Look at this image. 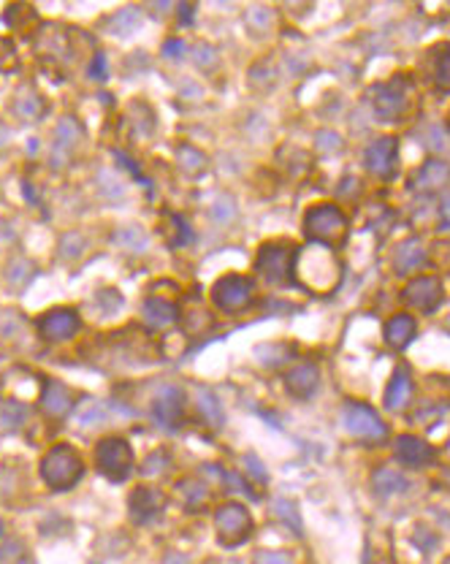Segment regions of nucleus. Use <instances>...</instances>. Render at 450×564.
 I'll list each match as a JSON object with an SVG mask.
<instances>
[{
	"label": "nucleus",
	"instance_id": "1",
	"mask_svg": "<svg viewBox=\"0 0 450 564\" xmlns=\"http://www.w3.org/2000/svg\"><path fill=\"white\" fill-rule=\"evenodd\" d=\"M293 274L304 288H309L315 294H328L331 288H336V282L342 277V266L331 247L312 242L299 252V261H293Z\"/></svg>",
	"mask_w": 450,
	"mask_h": 564
},
{
	"label": "nucleus",
	"instance_id": "2",
	"mask_svg": "<svg viewBox=\"0 0 450 564\" xmlns=\"http://www.w3.org/2000/svg\"><path fill=\"white\" fill-rule=\"evenodd\" d=\"M84 462L74 445H54L41 462V478L52 491H68L82 480Z\"/></svg>",
	"mask_w": 450,
	"mask_h": 564
},
{
	"label": "nucleus",
	"instance_id": "3",
	"mask_svg": "<svg viewBox=\"0 0 450 564\" xmlns=\"http://www.w3.org/2000/svg\"><path fill=\"white\" fill-rule=\"evenodd\" d=\"M304 231L315 245L339 247L348 236V218L334 204H318L307 212Z\"/></svg>",
	"mask_w": 450,
	"mask_h": 564
},
{
	"label": "nucleus",
	"instance_id": "4",
	"mask_svg": "<svg viewBox=\"0 0 450 564\" xmlns=\"http://www.w3.org/2000/svg\"><path fill=\"white\" fill-rule=\"evenodd\" d=\"M95 466L109 480L120 483L133 469V448L123 437H106L95 445Z\"/></svg>",
	"mask_w": 450,
	"mask_h": 564
},
{
	"label": "nucleus",
	"instance_id": "5",
	"mask_svg": "<svg viewBox=\"0 0 450 564\" xmlns=\"http://www.w3.org/2000/svg\"><path fill=\"white\" fill-rule=\"evenodd\" d=\"M293 258H296V250L290 245L272 242V245H263L258 250L255 269L269 285H288L290 274H293Z\"/></svg>",
	"mask_w": 450,
	"mask_h": 564
},
{
	"label": "nucleus",
	"instance_id": "6",
	"mask_svg": "<svg viewBox=\"0 0 450 564\" xmlns=\"http://www.w3.org/2000/svg\"><path fill=\"white\" fill-rule=\"evenodd\" d=\"M252 294H255L252 280L242 277V274H228V277L215 282L212 301H215L217 310H223L228 315H236V312L247 310L252 304Z\"/></svg>",
	"mask_w": 450,
	"mask_h": 564
},
{
	"label": "nucleus",
	"instance_id": "7",
	"mask_svg": "<svg viewBox=\"0 0 450 564\" xmlns=\"http://www.w3.org/2000/svg\"><path fill=\"white\" fill-rule=\"evenodd\" d=\"M215 529H217L220 542L233 548V545H242L245 540L250 538L252 518L247 513V508H242L239 502H225L223 508L215 513Z\"/></svg>",
	"mask_w": 450,
	"mask_h": 564
},
{
	"label": "nucleus",
	"instance_id": "8",
	"mask_svg": "<svg viewBox=\"0 0 450 564\" xmlns=\"http://www.w3.org/2000/svg\"><path fill=\"white\" fill-rule=\"evenodd\" d=\"M345 426L355 440L364 442H385L388 440V426L366 404H348L345 407Z\"/></svg>",
	"mask_w": 450,
	"mask_h": 564
},
{
	"label": "nucleus",
	"instance_id": "9",
	"mask_svg": "<svg viewBox=\"0 0 450 564\" xmlns=\"http://www.w3.org/2000/svg\"><path fill=\"white\" fill-rule=\"evenodd\" d=\"M404 79H394L391 84H375L372 90V103L375 114L380 120H396L407 112L410 106V87H404Z\"/></svg>",
	"mask_w": 450,
	"mask_h": 564
},
{
	"label": "nucleus",
	"instance_id": "10",
	"mask_svg": "<svg viewBox=\"0 0 450 564\" xmlns=\"http://www.w3.org/2000/svg\"><path fill=\"white\" fill-rule=\"evenodd\" d=\"M152 416L157 420V426L174 432L185 416V391L176 386H163L152 402Z\"/></svg>",
	"mask_w": 450,
	"mask_h": 564
},
{
	"label": "nucleus",
	"instance_id": "11",
	"mask_svg": "<svg viewBox=\"0 0 450 564\" xmlns=\"http://www.w3.org/2000/svg\"><path fill=\"white\" fill-rule=\"evenodd\" d=\"M442 282L437 277H415L412 282H407V288L401 291V298L410 307H418L421 312H434L442 301Z\"/></svg>",
	"mask_w": 450,
	"mask_h": 564
},
{
	"label": "nucleus",
	"instance_id": "12",
	"mask_svg": "<svg viewBox=\"0 0 450 564\" xmlns=\"http://www.w3.org/2000/svg\"><path fill=\"white\" fill-rule=\"evenodd\" d=\"M79 326L82 323H79V315H76L74 310L60 307V310H49L47 315L38 318V334L47 342H65V340H71L79 331Z\"/></svg>",
	"mask_w": 450,
	"mask_h": 564
},
{
	"label": "nucleus",
	"instance_id": "13",
	"mask_svg": "<svg viewBox=\"0 0 450 564\" xmlns=\"http://www.w3.org/2000/svg\"><path fill=\"white\" fill-rule=\"evenodd\" d=\"M399 160V142L394 136H382L366 147V169L382 179H391L396 174Z\"/></svg>",
	"mask_w": 450,
	"mask_h": 564
},
{
	"label": "nucleus",
	"instance_id": "14",
	"mask_svg": "<svg viewBox=\"0 0 450 564\" xmlns=\"http://www.w3.org/2000/svg\"><path fill=\"white\" fill-rule=\"evenodd\" d=\"M163 505H166L163 494L157 489H150V486L136 489L130 494V502H127L130 515H133L136 524H152L157 515L163 513Z\"/></svg>",
	"mask_w": 450,
	"mask_h": 564
},
{
	"label": "nucleus",
	"instance_id": "15",
	"mask_svg": "<svg viewBox=\"0 0 450 564\" xmlns=\"http://www.w3.org/2000/svg\"><path fill=\"white\" fill-rule=\"evenodd\" d=\"M396 456H399L401 464L407 466H428L434 462V448L424 442L421 437H412V434H404L396 440Z\"/></svg>",
	"mask_w": 450,
	"mask_h": 564
},
{
	"label": "nucleus",
	"instance_id": "16",
	"mask_svg": "<svg viewBox=\"0 0 450 564\" xmlns=\"http://www.w3.org/2000/svg\"><path fill=\"white\" fill-rule=\"evenodd\" d=\"M450 182V166L442 160H428L421 172L415 174L412 179V188L421 190V193H437L442 190Z\"/></svg>",
	"mask_w": 450,
	"mask_h": 564
},
{
	"label": "nucleus",
	"instance_id": "17",
	"mask_svg": "<svg viewBox=\"0 0 450 564\" xmlns=\"http://www.w3.org/2000/svg\"><path fill=\"white\" fill-rule=\"evenodd\" d=\"M318 380H320V372H318L315 364H299V367H293L285 374L288 393H293V396H299V399L312 396L315 388H318Z\"/></svg>",
	"mask_w": 450,
	"mask_h": 564
},
{
	"label": "nucleus",
	"instance_id": "18",
	"mask_svg": "<svg viewBox=\"0 0 450 564\" xmlns=\"http://www.w3.org/2000/svg\"><path fill=\"white\" fill-rule=\"evenodd\" d=\"M412 399V377H410V369L399 367L394 372L388 388H385V407L388 410H404Z\"/></svg>",
	"mask_w": 450,
	"mask_h": 564
},
{
	"label": "nucleus",
	"instance_id": "19",
	"mask_svg": "<svg viewBox=\"0 0 450 564\" xmlns=\"http://www.w3.org/2000/svg\"><path fill=\"white\" fill-rule=\"evenodd\" d=\"M141 318H144V323H147L150 328L160 331V328L174 326L176 318H179V312H176L174 304L166 301V298H147L144 307H141Z\"/></svg>",
	"mask_w": 450,
	"mask_h": 564
},
{
	"label": "nucleus",
	"instance_id": "20",
	"mask_svg": "<svg viewBox=\"0 0 450 564\" xmlns=\"http://www.w3.org/2000/svg\"><path fill=\"white\" fill-rule=\"evenodd\" d=\"M41 407L49 418H65L74 410V393L63 383H49L44 388V396H41Z\"/></svg>",
	"mask_w": 450,
	"mask_h": 564
},
{
	"label": "nucleus",
	"instance_id": "21",
	"mask_svg": "<svg viewBox=\"0 0 450 564\" xmlns=\"http://www.w3.org/2000/svg\"><path fill=\"white\" fill-rule=\"evenodd\" d=\"M424 264H426V250L421 245V239H407L394 252V266H396L399 274H410V271L421 269Z\"/></svg>",
	"mask_w": 450,
	"mask_h": 564
},
{
	"label": "nucleus",
	"instance_id": "22",
	"mask_svg": "<svg viewBox=\"0 0 450 564\" xmlns=\"http://www.w3.org/2000/svg\"><path fill=\"white\" fill-rule=\"evenodd\" d=\"M415 337V318L412 315H394L385 323V342L391 347H407Z\"/></svg>",
	"mask_w": 450,
	"mask_h": 564
},
{
	"label": "nucleus",
	"instance_id": "23",
	"mask_svg": "<svg viewBox=\"0 0 450 564\" xmlns=\"http://www.w3.org/2000/svg\"><path fill=\"white\" fill-rule=\"evenodd\" d=\"M176 494L182 496L179 502H182L185 510H190V513L201 510V508L206 505V499H209V489L203 486V480H199V478H187V480H182V483L176 486Z\"/></svg>",
	"mask_w": 450,
	"mask_h": 564
},
{
	"label": "nucleus",
	"instance_id": "24",
	"mask_svg": "<svg viewBox=\"0 0 450 564\" xmlns=\"http://www.w3.org/2000/svg\"><path fill=\"white\" fill-rule=\"evenodd\" d=\"M375 491L380 496H394V494H401L407 491V478L396 472V469H377L375 472Z\"/></svg>",
	"mask_w": 450,
	"mask_h": 564
},
{
	"label": "nucleus",
	"instance_id": "25",
	"mask_svg": "<svg viewBox=\"0 0 450 564\" xmlns=\"http://www.w3.org/2000/svg\"><path fill=\"white\" fill-rule=\"evenodd\" d=\"M272 513L288 526V529H293L296 535H304V524H301V515H299V508H296V502H290V499H282V496H277L274 502H272Z\"/></svg>",
	"mask_w": 450,
	"mask_h": 564
},
{
	"label": "nucleus",
	"instance_id": "26",
	"mask_svg": "<svg viewBox=\"0 0 450 564\" xmlns=\"http://www.w3.org/2000/svg\"><path fill=\"white\" fill-rule=\"evenodd\" d=\"M199 410H201V418L209 423V426H223V407H220V402H217V396L212 391H206V388H201L199 391Z\"/></svg>",
	"mask_w": 450,
	"mask_h": 564
},
{
	"label": "nucleus",
	"instance_id": "27",
	"mask_svg": "<svg viewBox=\"0 0 450 564\" xmlns=\"http://www.w3.org/2000/svg\"><path fill=\"white\" fill-rule=\"evenodd\" d=\"M434 82L440 90L450 93V44H442L434 52Z\"/></svg>",
	"mask_w": 450,
	"mask_h": 564
},
{
	"label": "nucleus",
	"instance_id": "28",
	"mask_svg": "<svg viewBox=\"0 0 450 564\" xmlns=\"http://www.w3.org/2000/svg\"><path fill=\"white\" fill-rule=\"evenodd\" d=\"M176 163L182 166V172L190 174V176H199V174L206 169V158H203V152H199L196 147H179Z\"/></svg>",
	"mask_w": 450,
	"mask_h": 564
},
{
	"label": "nucleus",
	"instance_id": "29",
	"mask_svg": "<svg viewBox=\"0 0 450 564\" xmlns=\"http://www.w3.org/2000/svg\"><path fill=\"white\" fill-rule=\"evenodd\" d=\"M114 242L127 247V250H144L147 247V234L141 228H136V225H127V228H120L114 234Z\"/></svg>",
	"mask_w": 450,
	"mask_h": 564
},
{
	"label": "nucleus",
	"instance_id": "30",
	"mask_svg": "<svg viewBox=\"0 0 450 564\" xmlns=\"http://www.w3.org/2000/svg\"><path fill=\"white\" fill-rule=\"evenodd\" d=\"M14 106H17V112H20L22 117H38L41 109H44V103L38 100V96H36L30 87L20 90V96H17V100H14Z\"/></svg>",
	"mask_w": 450,
	"mask_h": 564
},
{
	"label": "nucleus",
	"instance_id": "31",
	"mask_svg": "<svg viewBox=\"0 0 450 564\" xmlns=\"http://www.w3.org/2000/svg\"><path fill=\"white\" fill-rule=\"evenodd\" d=\"M54 139H57V152H63L65 155V149L74 147V142L79 139V128L71 117H65V120H60L57 125V133H54Z\"/></svg>",
	"mask_w": 450,
	"mask_h": 564
},
{
	"label": "nucleus",
	"instance_id": "32",
	"mask_svg": "<svg viewBox=\"0 0 450 564\" xmlns=\"http://www.w3.org/2000/svg\"><path fill=\"white\" fill-rule=\"evenodd\" d=\"M139 27V11L136 8H123L117 17H114V25H111V33L117 36H127Z\"/></svg>",
	"mask_w": 450,
	"mask_h": 564
},
{
	"label": "nucleus",
	"instance_id": "33",
	"mask_svg": "<svg viewBox=\"0 0 450 564\" xmlns=\"http://www.w3.org/2000/svg\"><path fill=\"white\" fill-rule=\"evenodd\" d=\"M27 418V410L22 404H8V407H3V416H0V423H3V429H8V432H17L22 423H25Z\"/></svg>",
	"mask_w": 450,
	"mask_h": 564
},
{
	"label": "nucleus",
	"instance_id": "34",
	"mask_svg": "<svg viewBox=\"0 0 450 564\" xmlns=\"http://www.w3.org/2000/svg\"><path fill=\"white\" fill-rule=\"evenodd\" d=\"M171 225H174V231H171V245L174 247H185L193 242V231H190V225L185 218H179V215H171Z\"/></svg>",
	"mask_w": 450,
	"mask_h": 564
},
{
	"label": "nucleus",
	"instance_id": "35",
	"mask_svg": "<svg viewBox=\"0 0 450 564\" xmlns=\"http://www.w3.org/2000/svg\"><path fill=\"white\" fill-rule=\"evenodd\" d=\"M30 277H33V266L27 261H14L8 266V282L14 288H25L27 282H30Z\"/></svg>",
	"mask_w": 450,
	"mask_h": 564
},
{
	"label": "nucleus",
	"instance_id": "36",
	"mask_svg": "<svg viewBox=\"0 0 450 564\" xmlns=\"http://www.w3.org/2000/svg\"><path fill=\"white\" fill-rule=\"evenodd\" d=\"M220 478H223V483L228 486L231 491H242V494H247L252 502H258V494L252 491V486L242 478V475H236V472H223L220 469Z\"/></svg>",
	"mask_w": 450,
	"mask_h": 564
},
{
	"label": "nucleus",
	"instance_id": "37",
	"mask_svg": "<svg viewBox=\"0 0 450 564\" xmlns=\"http://www.w3.org/2000/svg\"><path fill=\"white\" fill-rule=\"evenodd\" d=\"M193 60L201 68H215L217 66V49L212 44H196L193 47Z\"/></svg>",
	"mask_w": 450,
	"mask_h": 564
},
{
	"label": "nucleus",
	"instance_id": "38",
	"mask_svg": "<svg viewBox=\"0 0 450 564\" xmlns=\"http://www.w3.org/2000/svg\"><path fill=\"white\" fill-rule=\"evenodd\" d=\"M245 20H247V25H250L255 33H263V30H269V25H272L269 8H261V6H258V8H250Z\"/></svg>",
	"mask_w": 450,
	"mask_h": 564
},
{
	"label": "nucleus",
	"instance_id": "39",
	"mask_svg": "<svg viewBox=\"0 0 450 564\" xmlns=\"http://www.w3.org/2000/svg\"><path fill=\"white\" fill-rule=\"evenodd\" d=\"M245 469H247V475H250L255 483H266L269 480V472H266V466L263 462L258 459V456H245Z\"/></svg>",
	"mask_w": 450,
	"mask_h": 564
},
{
	"label": "nucleus",
	"instance_id": "40",
	"mask_svg": "<svg viewBox=\"0 0 450 564\" xmlns=\"http://www.w3.org/2000/svg\"><path fill=\"white\" fill-rule=\"evenodd\" d=\"M339 147H342V139H339L334 130H320V133H318V149H320V152L331 155V152H336Z\"/></svg>",
	"mask_w": 450,
	"mask_h": 564
},
{
	"label": "nucleus",
	"instance_id": "41",
	"mask_svg": "<svg viewBox=\"0 0 450 564\" xmlns=\"http://www.w3.org/2000/svg\"><path fill=\"white\" fill-rule=\"evenodd\" d=\"M233 212H236V209H233V201H231V198H220V201L212 206V218L217 222H231L233 220Z\"/></svg>",
	"mask_w": 450,
	"mask_h": 564
},
{
	"label": "nucleus",
	"instance_id": "42",
	"mask_svg": "<svg viewBox=\"0 0 450 564\" xmlns=\"http://www.w3.org/2000/svg\"><path fill=\"white\" fill-rule=\"evenodd\" d=\"M255 564H290V559L285 554H279V551H261L255 556Z\"/></svg>",
	"mask_w": 450,
	"mask_h": 564
},
{
	"label": "nucleus",
	"instance_id": "43",
	"mask_svg": "<svg viewBox=\"0 0 450 564\" xmlns=\"http://www.w3.org/2000/svg\"><path fill=\"white\" fill-rule=\"evenodd\" d=\"M79 420H82V423H100V420H103V407H100L98 402L90 404V410H84V413L79 416Z\"/></svg>",
	"mask_w": 450,
	"mask_h": 564
},
{
	"label": "nucleus",
	"instance_id": "44",
	"mask_svg": "<svg viewBox=\"0 0 450 564\" xmlns=\"http://www.w3.org/2000/svg\"><path fill=\"white\" fill-rule=\"evenodd\" d=\"M117 163H120V166H125L127 172L133 174V176H136V179H139V182H141V185H147V188H150V182H147V179H144V176H141V172H139V166H136V163H133V160H130V158H125V155H123V152H117Z\"/></svg>",
	"mask_w": 450,
	"mask_h": 564
},
{
	"label": "nucleus",
	"instance_id": "45",
	"mask_svg": "<svg viewBox=\"0 0 450 564\" xmlns=\"http://www.w3.org/2000/svg\"><path fill=\"white\" fill-rule=\"evenodd\" d=\"M163 54H166V57H182V54H185V41H176V38L166 41Z\"/></svg>",
	"mask_w": 450,
	"mask_h": 564
},
{
	"label": "nucleus",
	"instance_id": "46",
	"mask_svg": "<svg viewBox=\"0 0 450 564\" xmlns=\"http://www.w3.org/2000/svg\"><path fill=\"white\" fill-rule=\"evenodd\" d=\"M90 76H93V79H98V82H103V79H106V60H103V54H95L93 68H90Z\"/></svg>",
	"mask_w": 450,
	"mask_h": 564
},
{
	"label": "nucleus",
	"instance_id": "47",
	"mask_svg": "<svg viewBox=\"0 0 450 564\" xmlns=\"http://www.w3.org/2000/svg\"><path fill=\"white\" fill-rule=\"evenodd\" d=\"M166 464H169V459H166V453H152V459L144 464V472L150 475L152 469H166Z\"/></svg>",
	"mask_w": 450,
	"mask_h": 564
},
{
	"label": "nucleus",
	"instance_id": "48",
	"mask_svg": "<svg viewBox=\"0 0 450 564\" xmlns=\"http://www.w3.org/2000/svg\"><path fill=\"white\" fill-rule=\"evenodd\" d=\"M415 538H424V540H426L424 545H421V548H424L426 554H431V551H434V548H437V538H434V535H431V532H428V529H426V526H421V529H418V532H415Z\"/></svg>",
	"mask_w": 450,
	"mask_h": 564
},
{
	"label": "nucleus",
	"instance_id": "49",
	"mask_svg": "<svg viewBox=\"0 0 450 564\" xmlns=\"http://www.w3.org/2000/svg\"><path fill=\"white\" fill-rule=\"evenodd\" d=\"M442 228L450 231V196L442 201Z\"/></svg>",
	"mask_w": 450,
	"mask_h": 564
},
{
	"label": "nucleus",
	"instance_id": "50",
	"mask_svg": "<svg viewBox=\"0 0 450 564\" xmlns=\"http://www.w3.org/2000/svg\"><path fill=\"white\" fill-rule=\"evenodd\" d=\"M166 564H187V559L179 556V554H169V556H166Z\"/></svg>",
	"mask_w": 450,
	"mask_h": 564
},
{
	"label": "nucleus",
	"instance_id": "51",
	"mask_svg": "<svg viewBox=\"0 0 450 564\" xmlns=\"http://www.w3.org/2000/svg\"><path fill=\"white\" fill-rule=\"evenodd\" d=\"M190 14H193V8H190V6H182V8H179V17L185 20V25H190Z\"/></svg>",
	"mask_w": 450,
	"mask_h": 564
},
{
	"label": "nucleus",
	"instance_id": "52",
	"mask_svg": "<svg viewBox=\"0 0 450 564\" xmlns=\"http://www.w3.org/2000/svg\"><path fill=\"white\" fill-rule=\"evenodd\" d=\"M6 144H8V130H6L3 125H0V149L6 147Z\"/></svg>",
	"mask_w": 450,
	"mask_h": 564
},
{
	"label": "nucleus",
	"instance_id": "53",
	"mask_svg": "<svg viewBox=\"0 0 450 564\" xmlns=\"http://www.w3.org/2000/svg\"><path fill=\"white\" fill-rule=\"evenodd\" d=\"M442 564H450V556H448V559H445V562H442Z\"/></svg>",
	"mask_w": 450,
	"mask_h": 564
}]
</instances>
